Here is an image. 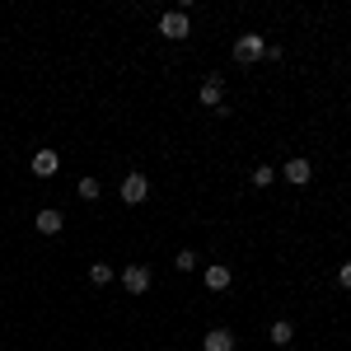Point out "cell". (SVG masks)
Listing matches in <instances>:
<instances>
[{
    "mask_svg": "<svg viewBox=\"0 0 351 351\" xmlns=\"http://www.w3.org/2000/svg\"><path fill=\"white\" fill-rule=\"evenodd\" d=\"M263 56H267L263 33H239V38H234V61H243V66H248V61H263Z\"/></svg>",
    "mask_w": 351,
    "mask_h": 351,
    "instance_id": "6da1fadb",
    "label": "cell"
},
{
    "mask_svg": "<svg viewBox=\"0 0 351 351\" xmlns=\"http://www.w3.org/2000/svg\"><path fill=\"white\" fill-rule=\"evenodd\" d=\"M160 33H164V38H173V43H178V38H188V33H192L188 10H169V14L160 19Z\"/></svg>",
    "mask_w": 351,
    "mask_h": 351,
    "instance_id": "7a4b0ae2",
    "label": "cell"
},
{
    "mask_svg": "<svg viewBox=\"0 0 351 351\" xmlns=\"http://www.w3.org/2000/svg\"><path fill=\"white\" fill-rule=\"evenodd\" d=\"M145 197H150V178H145V173H127V178H122V202H127V206H141Z\"/></svg>",
    "mask_w": 351,
    "mask_h": 351,
    "instance_id": "3957f363",
    "label": "cell"
},
{
    "mask_svg": "<svg viewBox=\"0 0 351 351\" xmlns=\"http://www.w3.org/2000/svg\"><path fill=\"white\" fill-rule=\"evenodd\" d=\"M150 281H155V276H150V267H145V263H132V267L122 271V286H127L132 295H145V291H150Z\"/></svg>",
    "mask_w": 351,
    "mask_h": 351,
    "instance_id": "277c9868",
    "label": "cell"
},
{
    "mask_svg": "<svg viewBox=\"0 0 351 351\" xmlns=\"http://www.w3.org/2000/svg\"><path fill=\"white\" fill-rule=\"evenodd\" d=\"M286 183H295V188H309V178H314V164L309 160H286Z\"/></svg>",
    "mask_w": 351,
    "mask_h": 351,
    "instance_id": "5b68a950",
    "label": "cell"
},
{
    "mask_svg": "<svg viewBox=\"0 0 351 351\" xmlns=\"http://www.w3.org/2000/svg\"><path fill=\"white\" fill-rule=\"evenodd\" d=\"M202 351H234V332H230V328H211V332L202 337Z\"/></svg>",
    "mask_w": 351,
    "mask_h": 351,
    "instance_id": "8992f818",
    "label": "cell"
},
{
    "mask_svg": "<svg viewBox=\"0 0 351 351\" xmlns=\"http://www.w3.org/2000/svg\"><path fill=\"white\" fill-rule=\"evenodd\" d=\"M206 108H220V99H225V80L220 75H211V80H202V94H197Z\"/></svg>",
    "mask_w": 351,
    "mask_h": 351,
    "instance_id": "52a82bcc",
    "label": "cell"
},
{
    "mask_svg": "<svg viewBox=\"0 0 351 351\" xmlns=\"http://www.w3.org/2000/svg\"><path fill=\"white\" fill-rule=\"evenodd\" d=\"M56 169H61L56 150H38V155H33V173H38V178H52Z\"/></svg>",
    "mask_w": 351,
    "mask_h": 351,
    "instance_id": "ba28073f",
    "label": "cell"
},
{
    "mask_svg": "<svg viewBox=\"0 0 351 351\" xmlns=\"http://www.w3.org/2000/svg\"><path fill=\"white\" fill-rule=\"evenodd\" d=\"M230 281H234V271L225 267V263H211V267H206V286H211V291H230Z\"/></svg>",
    "mask_w": 351,
    "mask_h": 351,
    "instance_id": "9c48e42d",
    "label": "cell"
},
{
    "mask_svg": "<svg viewBox=\"0 0 351 351\" xmlns=\"http://www.w3.org/2000/svg\"><path fill=\"white\" fill-rule=\"evenodd\" d=\"M61 225H66L61 211H52V206H47V211H38V234H47V239H52V234H61Z\"/></svg>",
    "mask_w": 351,
    "mask_h": 351,
    "instance_id": "30bf717a",
    "label": "cell"
},
{
    "mask_svg": "<svg viewBox=\"0 0 351 351\" xmlns=\"http://www.w3.org/2000/svg\"><path fill=\"white\" fill-rule=\"evenodd\" d=\"M75 192H80L84 202H99V197H104V183H99V178H80V183H75Z\"/></svg>",
    "mask_w": 351,
    "mask_h": 351,
    "instance_id": "8fae6325",
    "label": "cell"
},
{
    "mask_svg": "<svg viewBox=\"0 0 351 351\" xmlns=\"http://www.w3.org/2000/svg\"><path fill=\"white\" fill-rule=\"evenodd\" d=\"M271 342H276V347H286V342H291V337H295V328L286 324V319H276V324H271V332H267Z\"/></svg>",
    "mask_w": 351,
    "mask_h": 351,
    "instance_id": "7c38bea8",
    "label": "cell"
},
{
    "mask_svg": "<svg viewBox=\"0 0 351 351\" xmlns=\"http://www.w3.org/2000/svg\"><path fill=\"white\" fill-rule=\"evenodd\" d=\"M271 178H276L271 164H258V169H253V188H271Z\"/></svg>",
    "mask_w": 351,
    "mask_h": 351,
    "instance_id": "4fadbf2b",
    "label": "cell"
},
{
    "mask_svg": "<svg viewBox=\"0 0 351 351\" xmlns=\"http://www.w3.org/2000/svg\"><path fill=\"white\" fill-rule=\"evenodd\" d=\"M89 281H94V286H108V281H112V267H108V263H94V267H89Z\"/></svg>",
    "mask_w": 351,
    "mask_h": 351,
    "instance_id": "5bb4252c",
    "label": "cell"
},
{
    "mask_svg": "<svg viewBox=\"0 0 351 351\" xmlns=\"http://www.w3.org/2000/svg\"><path fill=\"white\" fill-rule=\"evenodd\" d=\"M173 267H178V271H192V267H197V253H192V248H183V253L173 258Z\"/></svg>",
    "mask_w": 351,
    "mask_h": 351,
    "instance_id": "9a60e30c",
    "label": "cell"
},
{
    "mask_svg": "<svg viewBox=\"0 0 351 351\" xmlns=\"http://www.w3.org/2000/svg\"><path fill=\"white\" fill-rule=\"evenodd\" d=\"M337 286H342V291H351V263H342V267H337Z\"/></svg>",
    "mask_w": 351,
    "mask_h": 351,
    "instance_id": "2e32d148",
    "label": "cell"
}]
</instances>
